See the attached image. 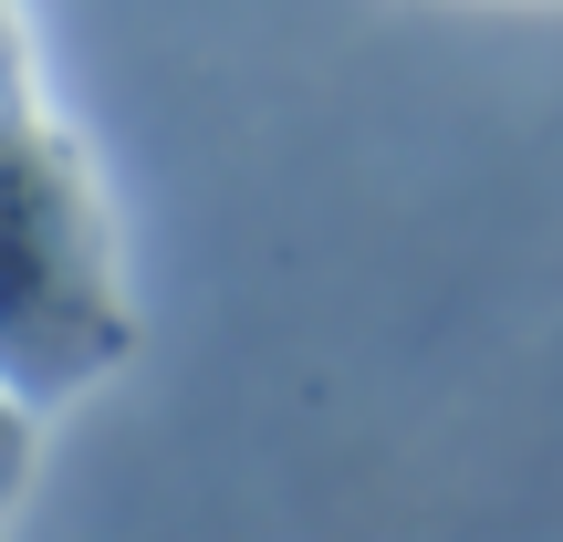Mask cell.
Returning <instances> with one entry per match:
<instances>
[{
	"instance_id": "obj_1",
	"label": "cell",
	"mask_w": 563,
	"mask_h": 542,
	"mask_svg": "<svg viewBox=\"0 0 563 542\" xmlns=\"http://www.w3.org/2000/svg\"><path fill=\"white\" fill-rule=\"evenodd\" d=\"M125 355L115 230L84 157L42 115L0 125V386L21 407H63Z\"/></svg>"
},
{
	"instance_id": "obj_2",
	"label": "cell",
	"mask_w": 563,
	"mask_h": 542,
	"mask_svg": "<svg viewBox=\"0 0 563 542\" xmlns=\"http://www.w3.org/2000/svg\"><path fill=\"white\" fill-rule=\"evenodd\" d=\"M32 439H42V418L0 386V522L21 511V490H32Z\"/></svg>"
},
{
	"instance_id": "obj_3",
	"label": "cell",
	"mask_w": 563,
	"mask_h": 542,
	"mask_svg": "<svg viewBox=\"0 0 563 542\" xmlns=\"http://www.w3.org/2000/svg\"><path fill=\"white\" fill-rule=\"evenodd\" d=\"M32 115V84H21V32H11V0H0V125Z\"/></svg>"
}]
</instances>
